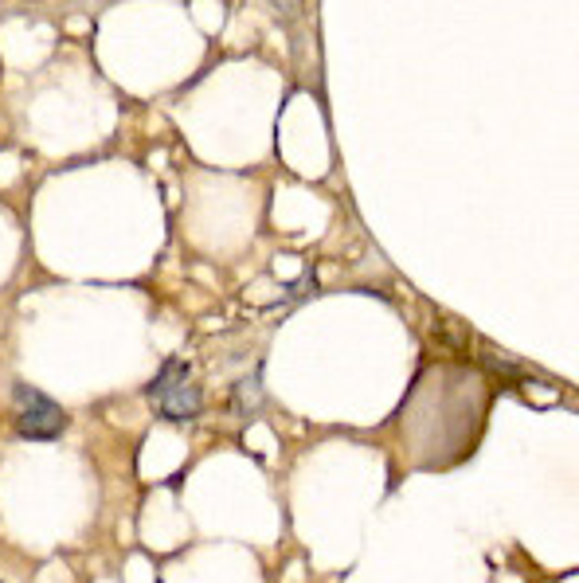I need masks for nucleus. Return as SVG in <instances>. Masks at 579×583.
<instances>
[{
	"mask_svg": "<svg viewBox=\"0 0 579 583\" xmlns=\"http://www.w3.org/2000/svg\"><path fill=\"white\" fill-rule=\"evenodd\" d=\"M67 431V411L55 404V400H47L40 407H28V411H20V419H16V435L20 439H28V443H51V439H59Z\"/></svg>",
	"mask_w": 579,
	"mask_h": 583,
	"instance_id": "obj_1",
	"label": "nucleus"
},
{
	"mask_svg": "<svg viewBox=\"0 0 579 583\" xmlns=\"http://www.w3.org/2000/svg\"><path fill=\"white\" fill-rule=\"evenodd\" d=\"M200 407H204V392H200L196 384H180L169 396H161V419H169V423H188V419L200 415Z\"/></svg>",
	"mask_w": 579,
	"mask_h": 583,
	"instance_id": "obj_2",
	"label": "nucleus"
},
{
	"mask_svg": "<svg viewBox=\"0 0 579 583\" xmlns=\"http://www.w3.org/2000/svg\"><path fill=\"white\" fill-rule=\"evenodd\" d=\"M180 384H188V360L169 357L165 364H161V372L145 384V396H149V400H161V396H169V392L180 388Z\"/></svg>",
	"mask_w": 579,
	"mask_h": 583,
	"instance_id": "obj_3",
	"label": "nucleus"
},
{
	"mask_svg": "<svg viewBox=\"0 0 579 583\" xmlns=\"http://www.w3.org/2000/svg\"><path fill=\"white\" fill-rule=\"evenodd\" d=\"M259 392H263V380H259V372H255V376H247L243 384H235V392H231V411H235L239 419H251L255 407H259Z\"/></svg>",
	"mask_w": 579,
	"mask_h": 583,
	"instance_id": "obj_4",
	"label": "nucleus"
},
{
	"mask_svg": "<svg viewBox=\"0 0 579 583\" xmlns=\"http://www.w3.org/2000/svg\"><path fill=\"white\" fill-rule=\"evenodd\" d=\"M12 400L24 407V411H28V407L47 404V396L40 392V388H32V384H12Z\"/></svg>",
	"mask_w": 579,
	"mask_h": 583,
	"instance_id": "obj_5",
	"label": "nucleus"
},
{
	"mask_svg": "<svg viewBox=\"0 0 579 583\" xmlns=\"http://www.w3.org/2000/svg\"><path fill=\"white\" fill-rule=\"evenodd\" d=\"M0 583H4V580H0Z\"/></svg>",
	"mask_w": 579,
	"mask_h": 583,
	"instance_id": "obj_6",
	"label": "nucleus"
}]
</instances>
